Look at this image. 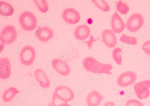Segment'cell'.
<instances>
[{"mask_svg":"<svg viewBox=\"0 0 150 106\" xmlns=\"http://www.w3.org/2000/svg\"><path fill=\"white\" fill-rule=\"evenodd\" d=\"M10 62L7 57L2 58L0 60V78L4 80L8 78L11 72Z\"/></svg>","mask_w":150,"mask_h":106,"instance_id":"5bb4252c","label":"cell"},{"mask_svg":"<svg viewBox=\"0 0 150 106\" xmlns=\"http://www.w3.org/2000/svg\"><path fill=\"white\" fill-rule=\"evenodd\" d=\"M123 50L119 47L115 48L112 51V57L115 62L119 65H121L122 62Z\"/></svg>","mask_w":150,"mask_h":106,"instance_id":"ffe728a7","label":"cell"},{"mask_svg":"<svg viewBox=\"0 0 150 106\" xmlns=\"http://www.w3.org/2000/svg\"><path fill=\"white\" fill-rule=\"evenodd\" d=\"M96 40H95L94 39L93 37V36L92 35H91V37L90 38V40L89 42H86L85 43H87V45H88L89 48L91 49V46L92 45L93 42H94L96 41Z\"/></svg>","mask_w":150,"mask_h":106,"instance_id":"4316f807","label":"cell"},{"mask_svg":"<svg viewBox=\"0 0 150 106\" xmlns=\"http://www.w3.org/2000/svg\"><path fill=\"white\" fill-rule=\"evenodd\" d=\"M14 8L10 4L3 1L0 2V14L1 15L8 16L14 14Z\"/></svg>","mask_w":150,"mask_h":106,"instance_id":"ac0fdd59","label":"cell"},{"mask_svg":"<svg viewBox=\"0 0 150 106\" xmlns=\"http://www.w3.org/2000/svg\"><path fill=\"white\" fill-rule=\"evenodd\" d=\"M144 23L142 16L139 13H135L128 19L126 24V28L130 32H135L141 29Z\"/></svg>","mask_w":150,"mask_h":106,"instance_id":"5b68a950","label":"cell"},{"mask_svg":"<svg viewBox=\"0 0 150 106\" xmlns=\"http://www.w3.org/2000/svg\"><path fill=\"white\" fill-rule=\"evenodd\" d=\"M126 106H144L142 102L135 99L128 100L126 103Z\"/></svg>","mask_w":150,"mask_h":106,"instance_id":"d4e9b609","label":"cell"},{"mask_svg":"<svg viewBox=\"0 0 150 106\" xmlns=\"http://www.w3.org/2000/svg\"><path fill=\"white\" fill-rule=\"evenodd\" d=\"M137 75L134 72L127 71L121 74L117 79V85L122 88L126 87L133 85L136 81Z\"/></svg>","mask_w":150,"mask_h":106,"instance_id":"ba28073f","label":"cell"},{"mask_svg":"<svg viewBox=\"0 0 150 106\" xmlns=\"http://www.w3.org/2000/svg\"><path fill=\"white\" fill-rule=\"evenodd\" d=\"M52 64L55 70L62 76H67L71 73L70 68L67 63L60 59H53Z\"/></svg>","mask_w":150,"mask_h":106,"instance_id":"30bf717a","label":"cell"},{"mask_svg":"<svg viewBox=\"0 0 150 106\" xmlns=\"http://www.w3.org/2000/svg\"><path fill=\"white\" fill-rule=\"evenodd\" d=\"M150 80H146L136 83L134 90L136 96L142 100L146 99L150 95Z\"/></svg>","mask_w":150,"mask_h":106,"instance_id":"8992f818","label":"cell"},{"mask_svg":"<svg viewBox=\"0 0 150 106\" xmlns=\"http://www.w3.org/2000/svg\"><path fill=\"white\" fill-rule=\"evenodd\" d=\"M19 21L21 28L25 30L32 31L36 27V18L31 12L25 11L22 13L19 16Z\"/></svg>","mask_w":150,"mask_h":106,"instance_id":"7a4b0ae2","label":"cell"},{"mask_svg":"<svg viewBox=\"0 0 150 106\" xmlns=\"http://www.w3.org/2000/svg\"><path fill=\"white\" fill-rule=\"evenodd\" d=\"M92 1L99 9L105 12L110 11V6L104 0H92Z\"/></svg>","mask_w":150,"mask_h":106,"instance_id":"7402d4cb","label":"cell"},{"mask_svg":"<svg viewBox=\"0 0 150 106\" xmlns=\"http://www.w3.org/2000/svg\"><path fill=\"white\" fill-rule=\"evenodd\" d=\"M104 106H117L114 102H106Z\"/></svg>","mask_w":150,"mask_h":106,"instance_id":"83f0119b","label":"cell"},{"mask_svg":"<svg viewBox=\"0 0 150 106\" xmlns=\"http://www.w3.org/2000/svg\"><path fill=\"white\" fill-rule=\"evenodd\" d=\"M142 49L146 54L150 56V40L144 43L142 47Z\"/></svg>","mask_w":150,"mask_h":106,"instance_id":"484cf974","label":"cell"},{"mask_svg":"<svg viewBox=\"0 0 150 106\" xmlns=\"http://www.w3.org/2000/svg\"><path fill=\"white\" fill-rule=\"evenodd\" d=\"M34 76L40 86L45 89H48L50 86V82L45 71L41 69L35 70Z\"/></svg>","mask_w":150,"mask_h":106,"instance_id":"9a60e30c","label":"cell"},{"mask_svg":"<svg viewBox=\"0 0 150 106\" xmlns=\"http://www.w3.org/2000/svg\"><path fill=\"white\" fill-rule=\"evenodd\" d=\"M20 92V91L16 88L13 87H10L4 92L2 95V99L5 102H9Z\"/></svg>","mask_w":150,"mask_h":106,"instance_id":"d6986e66","label":"cell"},{"mask_svg":"<svg viewBox=\"0 0 150 106\" xmlns=\"http://www.w3.org/2000/svg\"><path fill=\"white\" fill-rule=\"evenodd\" d=\"M39 10L43 13L47 12L49 10L47 2L45 0H34Z\"/></svg>","mask_w":150,"mask_h":106,"instance_id":"cb8c5ba5","label":"cell"},{"mask_svg":"<svg viewBox=\"0 0 150 106\" xmlns=\"http://www.w3.org/2000/svg\"><path fill=\"white\" fill-rule=\"evenodd\" d=\"M104 98V97L98 91L93 90L87 95L86 103L88 106H99Z\"/></svg>","mask_w":150,"mask_h":106,"instance_id":"2e32d148","label":"cell"},{"mask_svg":"<svg viewBox=\"0 0 150 106\" xmlns=\"http://www.w3.org/2000/svg\"><path fill=\"white\" fill-rule=\"evenodd\" d=\"M21 62L26 66L32 65L34 62L36 52L34 48L30 45L24 46L20 53Z\"/></svg>","mask_w":150,"mask_h":106,"instance_id":"277c9868","label":"cell"},{"mask_svg":"<svg viewBox=\"0 0 150 106\" xmlns=\"http://www.w3.org/2000/svg\"><path fill=\"white\" fill-rule=\"evenodd\" d=\"M57 106H71L70 105H69L67 103V102H65L64 103H62L61 104Z\"/></svg>","mask_w":150,"mask_h":106,"instance_id":"f1b7e54d","label":"cell"},{"mask_svg":"<svg viewBox=\"0 0 150 106\" xmlns=\"http://www.w3.org/2000/svg\"><path fill=\"white\" fill-rule=\"evenodd\" d=\"M36 37L40 41L47 42L54 36L53 31L47 26H39L35 31Z\"/></svg>","mask_w":150,"mask_h":106,"instance_id":"8fae6325","label":"cell"},{"mask_svg":"<svg viewBox=\"0 0 150 106\" xmlns=\"http://www.w3.org/2000/svg\"><path fill=\"white\" fill-rule=\"evenodd\" d=\"M82 64L86 71L95 74L110 75L112 74L110 71L113 69L111 64L102 63L91 57L84 58Z\"/></svg>","mask_w":150,"mask_h":106,"instance_id":"6da1fadb","label":"cell"},{"mask_svg":"<svg viewBox=\"0 0 150 106\" xmlns=\"http://www.w3.org/2000/svg\"><path fill=\"white\" fill-rule=\"evenodd\" d=\"M54 94L57 98L65 102L72 101L75 97L72 90L69 87L64 86L57 87L55 89Z\"/></svg>","mask_w":150,"mask_h":106,"instance_id":"52a82bcc","label":"cell"},{"mask_svg":"<svg viewBox=\"0 0 150 106\" xmlns=\"http://www.w3.org/2000/svg\"><path fill=\"white\" fill-rule=\"evenodd\" d=\"M120 41L122 43L132 45H136L137 44L136 37L127 36L125 34H122L120 37Z\"/></svg>","mask_w":150,"mask_h":106,"instance_id":"603a6c76","label":"cell"},{"mask_svg":"<svg viewBox=\"0 0 150 106\" xmlns=\"http://www.w3.org/2000/svg\"><path fill=\"white\" fill-rule=\"evenodd\" d=\"M117 10L122 15H126L130 10L128 5L121 0L118 1L116 4Z\"/></svg>","mask_w":150,"mask_h":106,"instance_id":"44dd1931","label":"cell"},{"mask_svg":"<svg viewBox=\"0 0 150 106\" xmlns=\"http://www.w3.org/2000/svg\"><path fill=\"white\" fill-rule=\"evenodd\" d=\"M16 28L13 25H8L2 30L0 36V40L4 44L10 45L14 42L17 37Z\"/></svg>","mask_w":150,"mask_h":106,"instance_id":"3957f363","label":"cell"},{"mask_svg":"<svg viewBox=\"0 0 150 106\" xmlns=\"http://www.w3.org/2000/svg\"><path fill=\"white\" fill-rule=\"evenodd\" d=\"M62 17L67 23L71 25L76 24L80 20L81 16L79 12L73 8H68L62 12Z\"/></svg>","mask_w":150,"mask_h":106,"instance_id":"9c48e42d","label":"cell"},{"mask_svg":"<svg viewBox=\"0 0 150 106\" xmlns=\"http://www.w3.org/2000/svg\"><path fill=\"white\" fill-rule=\"evenodd\" d=\"M111 25L112 30L117 33H121L125 28L123 20L117 11L115 12L111 18Z\"/></svg>","mask_w":150,"mask_h":106,"instance_id":"4fadbf2b","label":"cell"},{"mask_svg":"<svg viewBox=\"0 0 150 106\" xmlns=\"http://www.w3.org/2000/svg\"><path fill=\"white\" fill-rule=\"evenodd\" d=\"M102 41L108 47L113 48L116 45L117 39L115 33L110 29L104 30L102 33Z\"/></svg>","mask_w":150,"mask_h":106,"instance_id":"7c38bea8","label":"cell"},{"mask_svg":"<svg viewBox=\"0 0 150 106\" xmlns=\"http://www.w3.org/2000/svg\"><path fill=\"white\" fill-rule=\"evenodd\" d=\"M91 33V30L88 26L81 25L77 26L74 32L75 37L79 40H83L88 38Z\"/></svg>","mask_w":150,"mask_h":106,"instance_id":"e0dca14e","label":"cell"}]
</instances>
